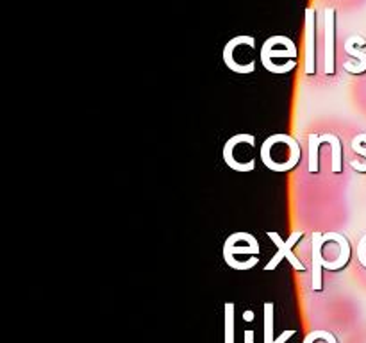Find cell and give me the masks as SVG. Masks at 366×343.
<instances>
[{"mask_svg":"<svg viewBox=\"0 0 366 343\" xmlns=\"http://www.w3.org/2000/svg\"><path fill=\"white\" fill-rule=\"evenodd\" d=\"M259 158L272 172H291L302 158L301 143L291 135H272L263 142Z\"/></svg>","mask_w":366,"mask_h":343,"instance_id":"obj_1","label":"cell"},{"mask_svg":"<svg viewBox=\"0 0 366 343\" xmlns=\"http://www.w3.org/2000/svg\"><path fill=\"white\" fill-rule=\"evenodd\" d=\"M263 66L272 73H289L297 66V46L288 36H272L259 51Z\"/></svg>","mask_w":366,"mask_h":343,"instance_id":"obj_2","label":"cell"},{"mask_svg":"<svg viewBox=\"0 0 366 343\" xmlns=\"http://www.w3.org/2000/svg\"><path fill=\"white\" fill-rule=\"evenodd\" d=\"M259 242L251 232H234L224 243V259L234 270L245 272L254 268L259 261Z\"/></svg>","mask_w":366,"mask_h":343,"instance_id":"obj_3","label":"cell"},{"mask_svg":"<svg viewBox=\"0 0 366 343\" xmlns=\"http://www.w3.org/2000/svg\"><path fill=\"white\" fill-rule=\"evenodd\" d=\"M224 161L234 172H254L255 168V136L236 135L224 145Z\"/></svg>","mask_w":366,"mask_h":343,"instance_id":"obj_4","label":"cell"},{"mask_svg":"<svg viewBox=\"0 0 366 343\" xmlns=\"http://www.w3.org/2000/svg\"><path fill=\"white\" fill-rule=\"evenodd\" d=\"M224 63L231 72L248 73L255 72V38L252 36H236L224 46Z\"/></svg>","mask_w":366,"mask_h":343,"instance_id":"obj_5","label":"cell"},{"mask_svg":"<svg viewBox=\"0 0 366 343\" xmlns=\"http://www.w3.org/2000/svg\"><path fill=\"white\" fill-rule=\"evenodd\" d=\"M266 236H268V238H270L272 242H274L275 245H277V249H279L277 254H275L274 258H272L270 261H268L265 265V270L266 272L275 270V268H277L279 263H281L282 259H288V261L291 263V266H293V268H295V270L305 272V266L302 265L301 259H298L297 256L293 254V251H291L293 245L301 242V238H302V236H304V231H302V229H298V231H293L291 236H289V238L286 239V242L281 238V236H279V232H275V231H268V232H266Z\"/></svg>","mask_w":366,"mask_h":343,"instance_id":"obj_6","label":"cell"},{"mask_svg":"<svg viewBox=\"0 0 366 343\" xmlns=\"http://www.w3.org/2000/svg\"><path fill=\"white\" fill-rule=\"evenodd\" d=\"M336 11L325 9V66L324 72L332 75L336 70Z\"/></svg>","mask_w":366,"mask_h":343,"instance_id":"obj_7","label":"cell"},{"mask_svg":"<svg viewBox=\"0 0 366 343\" xmlns=\"http://www.w3.org/2000/svg\"><path fill=\"white\" fill-rule=\"evenodd\" d=\"M316 31H315V11L305 9V65L304 70L308 75L316 72Z\"/></svg>","mask_w":366,"mask_h":343,"instance_id":"obj_8","label":"cell"},{"mask_svg":"<svg viewBox=\"0 0 366 343\" xmlns=\"http://www.w3.org/2000/svg\"><path fill=\"white\" fill-rule=\"evenodd\" d=\"M358 43H359V36H352V38L347 39V43H345V51H347V54H351L352 58L358 59V65H351L348 61L343 65L345 70L354 73V75H359V73L366 72V54L359 51V49H355Z\"/></svg>","mask_w":366,"mask_h":343,"instance_id":"obj_9","label":"cell"},{"mask_svg":"<svg viewBox=\"0 0 366 343\" xmlns=\"http://www.w3.org/2000/svg\"><path fill=\"white\" fill-rule=\"evenodd\" d=\"M320 138L324 142L329 143L331 146V168L334 174H339L343 170V145H341V139L334 135V132H327V135H320Z\"/></svg>","mask_w":366,"mask_h":343,"instance_id":"obj_10","label":"cell"},{"mask_svg":"<svg viewBox=\"0 0 366 343\" xmlns=\"http://www.w3.org/2000/svg\"><path fill=\"white\" fill-rule=\"evenodd\" d=\"M308 139H309L308 168L311 174H318V170H320V158H318V154H320V145H322L320 135H315V132H311V135L308 136Z\"/></svg>","mask_w":366,"mask_h":343,"instance_id":"obj_11","label":"cell"},{"mask_svg":"<svg viewBox=\"0 0 366 343\" xmlns=\"http://www.w3.org/2000/svg\"><path fill=\"white\" fill-rule=\"evenodd\" d=\"M274 308V302H265V343H275Z\"/></svg>","mask_w":366,"mask_h":343,"instance_id":"obj_12","label":"cell"},{"mask_svg":"<svg viewBox=\"0 0 366 343\" xmlns=\"http://www.w3.org/2000/svg\"><path fill=\"white\" fill-rule=\"evenodd\" d=\"M225 343H234V304L225 302Z\"/></svg>","mask_w":366,"mask_h":343,"instance_id":"obj_13","label":"cell"},{"mask_svg":"<svg viewBox=\"0 0 366 343\" xmlns=\"http://www.w3.org/2000/svg\"><path fill=\"white\" fill-rule=\"evenodd\" d=\"M361 142H362V135H358L354 139H352L351 146H352V151H354L355 154L366 158V149H365V146H361ZM351 165H352V168L358 170V172H362V174H366V163H365V165H359L358 161H352Z\"/></svg>","mask_w":366,"mask_h":343,"instance_id":"obj_14","label":"cell"},{"mask_svg":"<svg viewBox=\"0 0 366 343\" xmlns=\"http://www.w3.org/2000/svg\"><path fill=\"white\" fill-rule=\"evenodd\" d=\"M254 331L252 329H247V331L243 332V338H245V343H254Z\"/></svg>","mask_w":366,"mask_h":343,"instance_id":"obj_15","label":"cell"},{"mask_svg":"<svg viewBox=\"0 0 366 343\" xmlns=\"http://www.w3.org/2000/svg\"><path fill=\"white\" fill-rule=\"evenodd\" d=\"M243 320H245V322H252V320H254V311H251V309H247V311L243 313Z\"/></svg>","mask_w":366,"mask_h":343,"instance_id":"obj_16","label":"cell"}]
</instances>
